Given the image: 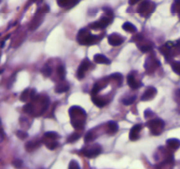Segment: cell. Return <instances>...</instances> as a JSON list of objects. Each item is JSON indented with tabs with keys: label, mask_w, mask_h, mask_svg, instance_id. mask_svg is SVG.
<instances>
[{
	"label": "cell",
	"mask_w": 180,
	"mask_h": 169,
	"mask_svg": "<svg viewBox=\"0 0 180 169\" xmlns=\"http://www.w3.org/2000/svg\"><path fill=\"white\" fill-rule=\"evenodd\" d=\"M97 37L89 33L86 30H81L78 33V36H77V39H78V42L82 45H92V44H94L96 42V39Z\"/></svg>",
	"instance_id": "obj_2"
},
{
	"label": "cell",
	"mask_w": 180,
	"mask_h": 169,
	"mask_svg": "<svg viewBox=\"0 0 180 169\" xmlns=\"http://www.w3.org/2000/svg\"><path fill=\"white\" fill-rule=\"evenodd\" d=\"M4 137H5V135H4V133H3V131L0 129V143L2 142V141L4 140Z\"/></svg>",
	"instance_id": "obj_33"
},
{
	"label": "cell",
	"mask_w": 180,
	"mask_h": 169,
	"mask_svg": "<svg viewBox=\"0 0 180 169\" xmlns=\"http://www.w3.org/2000/svg\"><path fill=\"white\" fill-rule=\"evenodd\" d=\"M93 60L94 62L98 63V64H110V61L103 54H95L93 56Z\"/></svg>",
	"instance_id": "obj_13"
},
{
	"label": "cell",
	"mask_w": 180,
	"mask_h": 169,
	"mask_svg": "<svg viewBox=\"0 0 180 169\" xmlns=\"http://www.w3.org/2000/svg\"><path fill=\"white\" fill-rule=\"evenodd\" d=\"M90 61L88 59L84 60V61H82V63L80 64L78 69H77V77L79 79H82L83 77L85 76V73L88 70V68L90 67Z\"/></svg>",
	"instance_id": "obj_8"
},
{
	"label": "cell",
	"mask_w": 180,
	"mask_h": 169,
	"mask_svg": "<svg viewBox=\"0 0 180 169\" xmlns=\"http://www.w3.org/2000/svg\"><path fill=\"white\" fill-rule=\"evenodd\" d=\"M156 95V89L153 87H149L141 97L142 101H150Z\"/></svg>",
	"instance_id": "obj_10"
},
{
	"label": "cell",
	"mask_w": 180,
	"mask_h": 169,
	"mask_svg": "<svg viewBox=\"0 0 180 169\" xmlns=\"http://www.w3.org/2000/svg\"><path fill=\"white\" fill-rule=\"evenodd\" d=\"M134 99H135V97H132V98H130V99L123 100V104H125V105H132L134 102Z\"/></svg>",
	"instance_id": "obj_30"
},
{
	"label": "cell",
	"mask_w": 180,
	"mask_h": 169,
	"mask_svg": "<svg viewBox=\"0 0 180 169\" xmlns=\"http://www.w3.org/2000/svg\"><path fill=\"white\" fill-rule=\"evenodd\" d=\"M12 164L15 165L16 168H20V167H21V165H22V162H21L20 160H16L15 162H12Z\"/></svg>",
	"instance_id": "obj_32"
},
{
	"label": "cell",
	"mask_w": 180,
	"mask_h": 169,
	"mask_svg": "<svg viewBox=\"0 0 180 169\" xmlns=\"http://www.w3.org/2000/svg\"><path fill=\"white\" fill-rule=\"evenodd\" d=\"M78 2H79V0H57L58 6L61 8H65V9H71L74 7Z\"/></svg>",
	"instance_id": "obj_11"
},
{
	"label": "cell",
	"mask_w": 180,
	"mask_h": 169,
	"mask_svg": "<svg viewBox=\"0 0 180 169\" xmlns=\"http://www.w3.org/2000/svg\"><path fill=\"white\" fill-rule=\"evenodd\" d=\"M175 95H176V99L178 102H180V89H178L176 92H175Z\"/></svg>",
	"instance_id": "obj_34"
},
{
	"label": "cell",
	"mask_w": 180,
	"mask_h": 169,
	"mask_svg": "<svg viewBox=\"0 0 180 169\" xmlns=\"http://www.w3.org/2000/svg\"><path fill=\"white\" fill-rule=\"evenodd\" d=\"M122 28H123L124 31H126L128 32H136V28L132 23H130V22H126L125 24L122 26Z\"/></svg>",
	"instance_id": "obj_19"
},
{
	"label": "cell",
	"mask_w": 180,
	"mask_h": 169,
	"mask_svg": "<svg viewBox=\"0 0 180 169\" xmlns=\"http://www.w3.org/2000/svg\"><path fill=\"white\" fill-rule=\"evenodd\" d=\"M108 41H109L110 45L116 47V46H119L123 43L124 38L122 36H120L118 33H113L108 37Z\"/></svg>",
	"instance_id": "obj_7"
},
{
	"label": "cell",
	"mask_w": 180,
	"mask_h": 169,
	"mask_svg": "<svg viewBox=\"0 0 180 169\" xmlns=\"http://www.w3.org/2000/svg\"><path fill=\"white\" fill-rule=\"evenodd\" d=\"M0 1H1V0H0Z\"/></svg>",
	"instance_id": "obj_37"
},
{
	"label": "cell",
	"mask_w": 180,
	"mask_h": 169,
	"mask_svg": "<svg viewBox=\"0 0 180 169\" xmlns=\"http://www.w3.org/2000/svg\"><path fill=\"white\" fill-rule=\"evenodd\" d=\"M57 72H58L59 77H60L62 80H64V78H65V74H66V72H65V68H64V67H63V66H59V67H58Z\"/></svg>",
	"instance_id": "obj_23"
},
{
	"label": "cell",
	"mask_w": 180,
	"mask_h": 169,
	"mask_svg": "<svg viewBox=\"0 0 180 169\" xmlns=\"http://www.w3.org/2000/svg\"><path fill=\"white\" fill-rule=\"evenodd\" d=\"M141 128H142L141 124H135V125H133V128H132V129L130 130V135H129L130 140L135 141V140H137L138 138H139V134H140Z\"/></svg>",
	"instance_id": "obj_9"
},
{
	"label": "cell",
	"mask_w": 180,
	"mask_h": 169,
	"mask_svg": "<svg viewBox=\"0 0 180 169\" xmlns=\"http://www.w3.org/2000/svg\"><path fill=\"white\" fill-rule=\"evenodd\" d=\"M42 72H43V74H44L45 76H49V75L51 74V72H52V69H51V67H49L48 66H46V67L42 69Z\"/></svg>",
	"instance_id": "obj_29"
},
{
	"label": "cell",
	"mask_w": 180,
	"mask_h": 169,
	"mask_svg": "<svg viewBox=\"0 0 180 169\" xmlns=\"http://www.w3.org/2000/svg\"><path fill=\"white\" fill-rule=\"evenodd\" d=\"M173 11L180 12V0H175V2L173 5Z\"/></svg>",
	"instance_id": "obj_24"
},
{
	"label": "cell",
	"mask_w": 180,
	"mask_h": 169,
	"mask_svg": "<svg viewBox=\"0 0 180 169\" xmlns=\"http://www.w3.org/2000/svg\"><path fill=\"white\" fill-rule=\"evenodd\" d=\"M177 47H178V48L180 49V40H179V41L177 42Z\"/></svg>",
	"instance_id": "obj_36"
},
{
	"label": "cell",
	"mask_w": 180,
	"mask_h": 169,
	"mask_svg": "<svg viewBox=\"0 0 180 169\" xmlns=\"http://www.w3.org/2000/svg\"><path fill=\"white\" fill-rule=\"evenodd\" d=\"M92 102L99 107L101 106H104L106 104H107V101L104 99L102 97H98V96H93L92 97Z\"/></svg>",
	"instance_id": "obj_17"
},
{
	"label": "cell",
	"mask_w": 180,
	"mask_h": 169,
	"mask_svg": "<svg viewBox=\"0 0 180 169\" xmlns=\"http://www.w3.org/2000/svg\"><path fill=\"white\" fill-rule=\"evenodd\" d=\"M58 134L56 133V132H53V131H50V132H47V133H45L44 134V139H47V140H50L51 142L50 143H48L47 144V145H49V144H51V143H53V142H55L57 139H58Z\"/></svg>",
	"instance_id": "obj_15"
},
{
	"label": "cell",
	"mask_w": 180,
	"mask_h": 169,
	"mask_svg": "<svg viewBox=\"0 0 180 169\" xmlns=\"http://www.w3.org/2000/svg\"><path fill=\"white\" fill-rule=\"evenodd\" d=\"M20 99H21V101H24V102L27 101V100H29V99H32V94H31V92H29V89H26L22 93Z\"/></svg>",
	"instance_id": "obj_21"
},
{
	"label": "cell",
	"mask_w": 180,
	"mask_h": 169,
	"mask_svg": "<svg viewBox=\"0 0 180 169\" xmlns=\"http://www.w3.org/2000/svg\"><path fill=\"white\" fill-rule=\"evenodd\" d=\"M166 143H167V145L170 148H172L173 150L180 147V141L178 139H169V140H167V142Z\"/></svg>",
	"instance_id": "obj_14"
},
{
	"label": "cell",
	"mask_w": 180,
	"mask_h": 169,
	"mask_svg": "<svg viewBox=\"0 0 180 169\" xmlns=\"http://www.w3.org/2000/svg\"><path fill=\"white\" fill-rule=\"evenodd\" d=\"M68 89H69L68 86H65V84H61V86H59V87H57L56 89H55V91H56L57 93H61V92L66 91Z\"/></svg>",
	"instance_id": "obj_26"
},
{
	"label": "cell",
	"mask_w": 180,
	"mask_h": 169,
	"mask_svg": "<svg viewBox=\"0 0 180 169\" xmlns=\"http://www.w3.org/2000/svg\"><path fill=\"white\" fill-rule=\"evenodd\" d=\"M16 134H17V136H18L20 139H25L26 137H28V134H27V133H25V132H23V131H21V130L17 131V132H16Z\"/></svg>",
	"instance_id": "obj_31"
},
{
	"label": "cell",
	"mask_w": 180,
	"mask_h": 169,
	"mask_svg": "<svg viewBox=\"0 0 180 169\" xmlns=\"http://www.w3.org/2000/svg\"><path fill=\"white\" fill-rule=\"evenodd\" d=\"M40 145V143L39 142H36V141H33V142H29L27 145H26V149L31 152V151H34V149H36L37 147H39Z\"/></svg>",
	"instance_id": "obj_18"
},
{
	"label": "cell",
	"mask_w": 180,
	"mask_h": 169,
	"mask_svg": "<svg viewBox=\"0 0 180 169\" xmlns=\"http://www.w3.org/2000/svg\"><path fill=\"white\" fill-rule=\"evenodd\" d=\"M112 15H107L103 18H101L100 20L96 21L94 23H92L91 25V28L92 29H94V30H98V29H104V28H106L110 22H112Z\"/></svg>",
	"instance_id": "obj_5"
},
{
	"label": "cell",
	"mask_w": 180,
	"mask_h": 169,
	"mask_svg": "<svg viewBox=\"0 0 180 169\" xmlns=\"http://www.w3.org/2000/svg\"><path fill=\"white\" fill-rule=\"evenodd\" d=\"M164 122L160 119H155L148 123V128H150L151 132L154 135H159L164 128Z\"/></svg>",
	"instance_id": "obj_3"
},
{
	"label": "cell",
	"mask_w": 180,
	"mask_h": 169,
	"mask_svg": "<svg viewBox=\"0 0 180 169\" xmlns=\"http://www.w3.org/2000/svg\"><path fill=\"white\" fill-rule=\"evenodd\" d=\"M154 8H155V5L151 2H150L149 0H143L142 3L138 7L137 11L143 15H149L150 13L154 11Z\"/></svg>",
	"instance_id": "obj_4"
},
{
	"label": "cell",
	"mask_w": 180,
	"mask_h": 169,
	"mask_svg": "<svg viewBox=\"0 0 180 169\" xmlns=\"http://www.w3.org/2000/svg\"><path fill=\"white\" fill-rule=\"evenodd\" d=\"M82 152H83V155H85L88 158H95L101 153V147L98 145H95V146H93L92 148L84 149Z\"/></svg>",
	"instance_id": "obj_6"
},
{
	"label": "cell",
	"mask_w": 180,
	"mask_h": 169,
	"mask_svg": "<svg viewBox=\"0 0 180 169\" xmlns=\"http://www.w3.org/2000/svg\"><path fill=\"white\" fill-rule=\"evenodd\" d=\"M78 138H79V134L74 133V134H72L70 137L68 138V142H69V143H73V142H74V141H77Z\"/></svg>",
	"instance_id": "obj_25"
},
{
	"label": "cell",
	"mask_w": 180,
	"mask_h": 169,
	"mask_svg": "<svg viewBox=\"0 0 180 169\" xmlns=\"http://www.w3.org/2000/svg\"><path fill=\"white\" fill-rule=\"evenodd\" d=\"M140 49L141 51L143 52H148L150 51L151 49H153V45H151V43H147V44H142V45H139V47H138Z\"/></svg>",
	"instance_id": "obj_20"
},
{
	"label": "cell",
	"mask_w": 180,
	"mask_h": 169,
	"mask_svg": "<svg viewBox=\"0 0 180 169\" xmlns=\"http://www.w3.org/2000/svg\"><path fill=\"white\" fill-rule=\"evenodd\" d=\"M127 82H128L129 87L132 88L133 89H139V88L141 87V83L138 82L133 74H129V75H128V77H127Z\"/></svg>",
	"instance_id": "obj_12"
},
{
	"label": "cell",
	"mask_w": 180,
	"mask_h": 169,
	"mask_svg": "<svg viewBox=\"0 0 180 169\" xmlns=\"http://www.w3.org/2000/svg\"><path fill=\"white\" fill-rule=\"evenodd\" d=\"M172 67H173V72H174L176 74L180 75V63H179V62H174V63H173V64H172Z\"/></svg>",
	"instance_id": "obj_22"
},
{
	"label": "cell",
	"mask_w": 180,
	"mask_h": 169,
	"mask_svg": "<svg viewBox=\"0 0 180 169\" xmlns=\"http://www.w3.org/2000/svg\"><path fill=\"white\" fill-rule=\"evenodd\" d=\"M93 139H94V138H93V134L92 133V131H90V132H88V133L86 134V136H85V142H86V143L92 142V141Z\"/></svg>",
	"instance_id": "obj_27"
},
{
	"label": "cell",
	"mask_w": 180,
	"mask_h": 169,
	"mask_svg": "<svg viewBox=\"0 0 180 169\" xmlns=\"http://www.w3.org/2000/svg\"><path fill=\"white\" fill-rule=\"evenodd\" d=\"M71 122L74 128L81 129L84 128L86 120V111L80 106H72L69 110Z\"/></svg>",
	"instance_id": "obj_1"
},
{
	"label": "cell",
	"mask_w": 180,
	"mask_h": 169,
	"mask_svg": "<svg viewBox=\"0 0 180 169\" xmlns=\"http://www.w3.org/2000/svg\"><path fill=\"white\" fill-rule=\"evenodd\" d=\"M107 128H108L109 134H115L118 130V125L115 122H109L107 124Z\"/></svg>",
	"instance_id": "obj_16"
},
{
	"label": "cell",
	"mask_w": 180,
	"mask_h": 169,
	"mask_svg": "<svg viewBox=\"0 0 180 169\" xmlns=\"http://www.w3.org/2000/svg\"><path fill=\"white\" fill-rule=\"evenodd\" d=\"M69 169H80V166L75 161H72L69 165Z\"/></svg>",
	"instance_id": "obj_28"
},
{
	"label": "cell",
	"mask_w": 180,
	"mask_h": 169,
	"mask_svg": "<svg viewBox=\"0 0 180 169\" xmlns=\"http://www.w3.org/2000/svg\"><path fill=\"white\" fill-rule=\"evenodd\" d=\"M138 1H140V0H130V1H129V3H130L131 5H133V4L137 3Z\"/></svg>",
	"instance_id": "obj_35"
}]
</instances>
